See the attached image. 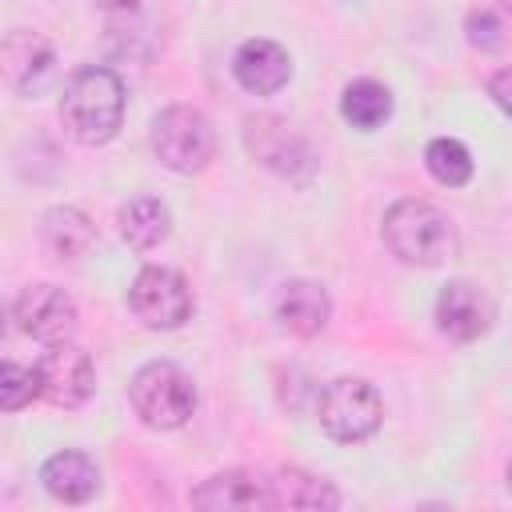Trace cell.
<instances>
[{
  "instance_id": "obj_13",
  "label": "cell",
  "mask_w": 512,
  "mask_h": 512,
  "mask_svg": "<svg viewBox=\"0 0 512 512\" xmlns=\"http://www.w3.org/2000/svg\"><path fill=\"white\" fill-rule=\"evenodd\" d=\"M232 76L240 80L244 92H252V96H272V92H280V88L288 84L292 60H288V52H284L276 40L256 36V40H244V44L236 48V56H232Z\"/></svg>"
},
{
  "instance_id": "obj_3",
  "label": "cell",
  "mask_w": 512,
  "mask_h": 512,
  "mask_svg": "<svg viewBox=\"0 0 512 512\" xmlns=\"http://www.w3.org/2000/svg\"><path fill=\"white\" fill-rule=\"evenodd\" d=\"M148 140H152V152L160 156V164L172 172H184V176L204 172L216 160V128L200 108H188V104L164 108L152 120Z\"/></svg>"
},
{
  "instance_id": "obj_21",
  "label": "cell",
  "mask_w": 512,
  "mask_h": 512,
  "mask_svg": "<svg viewBox=\"0 0 512 512\" xmlns=\"http://www.w3.org/2000/svg\"><path fill=\"white\" fill-rule=\"evenodd\" d=\"M32 396H40V372L36 368H20V364H4L0 368V408L16 412L24 408Z\"/></svg>"
},
{
  "instance_id": "obj_2",
  "label": "cell",
  "mask_w": 512,
  "mask_h": 512,
  "mask_svg": "<svg viewBox=\"0 0 512 512\" xmlns=\"http://www.w3.org/2000/svg\"><path fill=\"white\" fill-rule=\"evenodd\" d=\"M384 244L400 264L412 268H436L460 252L452 216L428 200H396L384 212Z\"/></svg>"
},
{
  "instance_id": "obj_11",
  "label": "cell",
  "mask_w": 512,
  "mask_h": 512,
  "mask_svg": "<svg viewBox=\"0 0 512 512\" xmlns=\"http://www.w3.org/2000/svg\"><path fill=\"white\" fill-rule=\"evenodd\" d=\"M244 136H248V152L280 176H300V172L312 168L308 144L296 132H288V124L276 120V116H252Z\"/></svg>"
},
{
  "instance_id": "obj_22",
  "label": "cell",
  "mask_w": 512,
  "mask_h": 512,
  "mask_svg": "<svg viewBox=\"0 0 512 512\" xmlns=\"http://www.w3.org/2000/svg\"><path fill=\"white\" fill-rule=\"evenodd\" d=\"M464 32H468V44L480 48V52H492V48L504 44V28H500V20H496L492 12H484V8H480V12H468Z\"/></svg>"
},
{
  "instance_id": "obj_20",
  "label": "cell",
  "mask_w": 512,
  "mask_h": 512,
  "mask_svg": "<svg viewBox=\"0 0 512 512\" xmlns=\"http://www.w3.org/2000/svg\"><path fill=\"white\" fill-rule=\"evenodd\" d=\"M424 164H428L432 180L444 184V188H460V184L472 180V152L452 136H436L424 148Z\"/></svg>"
},
{
  "instance_id": "obj_17",
  "label": "cell",
  "mask_w": 512,
  "mask_h": 512,
  "mask_svg": "<svg viewBox=\"0 0 512 512\" xmlns=\"http://www.w3.org/2000/svg\"><path fill=\"white\" fill-rule=\"evenodd\" d=\"M116 224H120V236H124L132 248H156V244L168 236L172 216H168V208H164L160 200H152V196H136V200L120 204Z\"/></svg>"
},
{
  "instance_id": "obj_4",
  "label": "cell",
  "mask_w": 512,
  "mask_h": 512,
  "mask_svg": "<svg viewBox=\"0 0 512 512\" xmlns=\"http://www.w3.org/2000/svg\"><path fill=\"white\" fill-rule=\"evenodd\" d=\"M128 400H132L136 416L148 428H160V432L180 428L196 412V388H192V380L176 364H168V360L144 364L132 376V384H128Z\"/></svg>"
},
{
  "instance_id": "obj_24",
  "label": "cell",
  "mask_w": 512,
  "mask_h": 512,
  "mask_svg": "<svg viewBox=\"0 0 512 512\" xmlns=\"http://www.w3.org/2000/svg\"><path fill=\"white\" fill-rule=\"evenodd\" d=\"M92 4H100V8H132L136 0H92Z\"/></svg>"
},
{
  "instance_id": "obj_14",
  "label": "cell",
  "mask_w": 512,
  "mask_h": 512,
  "mask_svg": "<svg viewBox=\"0 0 512 512\" xmlns=\"http://www.w3.org/2000/svg\"><path fill=\"white\" fill-rule=\"evenodd\" d=\"M196 508H212V512H232V508H276L272 496V480L256 476V472H216L212 480H204L192 492Z\"/></svg>"
},
{
  "instance_id": "obj_19",
  "label": "cell",
  "mask_w": 512,
  "mask_h": 512,
  "mask_svg": "<svg viewBox=\"0 0 512 512\" xmlns=\"http://www.w3.org/2000/svg\"><path fill=\"white\" fill-rule=\"evenodd\" d=\"M340 116L352 124V128H380L388 116H392V92L380 84V80H352L340 96Z\"/></svg>"
},
{
  "instance_id": "obj_16",
  "label": "cell",
  "mask_w": 512,
  "mask_h": 512,
  "mask_svg": "<svg viewBox=\"0 0 512 512\" xmlns=\"http://www.w3.org/2000/svg\"><path fill=\"white\" fill-rule=\"evenodd\" d=\"M96 244V224L80 208H52L40 220V248L52 260H80Z\"/></svg>"
},
{
  "instance_id": "obj_10",
  "label": "cell",
  "mask_w": 512,
  "mask_h": 512,
  "mask_svg": "<svg viewBox=\"0 0 512 512\" xmlns=\"http://www.w3.org/2000/svg\"><path fill=\"white\" fill-rule=\"evenodd\" d=\"M52 64H56V52L48 44V36L40 32H28V28H12L0 44V68H4V80L12 92L20 96H32L44 88V80L52 76Z\"/></svg>"
},
{
  "instance_id": "obj_6",
  "label": "cell",
  "mask_w": 512,
  "mask_h": 512,
  "mask_svg": "<svg viewBox=\"0 0 512 512\" xmlns=\"http://www.w3.org/2000/svg\"><path fill=\"white\" fill-rule=\"evenodd\" d=\"M128 308L144 328L172 332L192 316V288L172 268H140L128 288Z\"/></svg>"
},
{
  "instance_id": "obj_26",
  "label": "cell",
  "mask_w": 512,
  "mask_h": 512,
  "mask_svg": "<svg viewBox=\"0 0 512 512\" xmlns=\"http://www.w3.org/2000/svg\"><path fill=\"white\" fill-rule=\"evenodd\" d=\"M500 4H504V8H508V12H512V0H500Z\"/></svg>"
},
{
  "instance_id": "obj_7",
  "label": "cell",
  "mask_w": 512,
  "mask_h": 512,
  "mask_svg": "<svg viewBox=\"0 0 512 512\" xmlns=\"http://www.w3.org/2000/svg\"><path fill=\"white\" fill-rule=\"evenodd\" d=\"M12 316L20 324L24 336L40 340V344H68L72 332H76V304L64 288L56 284H32L16 296L12 304Z\"/></svg>"
},
{
  "instance_id": "obj_23",
  "label": "cell",
  "mask_w": 512,
  "mask_h": 512,
  "mask_svg": "<svg viewBox=\"0 0 512 512\" xmlns=\"http://www.w3.org/2000/svg\"><path fill=\"white\" fill-rule=\"evenodd\" d=\"M488 96L496 100V108L512 120V68H500L492 80H488Z\"/></svg>"
},
{
  "instance_id": "obj_5",
  "label": "cell",
  "mask_w": 512,
  "mask_h": 512,
  "mask_svg": "<svg viewBox=\"0 0 512 512\" xmlns=\"http://www.w3.org/2000/svg\"><path fill=\"white\" fill-rule=\"evenodd\" d=\"M316 416H320V428L340 440V444H356V440H368L380 420H384V404H380V392L360 380V376H336L332 384H324L320 400H316Z\"/></svg>"
},
{
  "instance_id": "obj_25",
  "label": "cell",
  "mask_w": 512,
  "mask_h": 512,
  "mask_svg": "<svg viewBox=\"0 0 512 512\" xmlns=\"http://www.w3.org/2000/svg\"><path fill=\"white\" fill-rule=\"evenodd\" d=\"M508 492H512V460H508Z\"/></svg>"
},
{
  "instance_id": "obj_12",
  "label": "cell",
  "mask_w": 512,
  "mask_h": 512,
  "mask_svg": "<svg viewBox=\"0 0 512 512\" xmlns=\"http://www.w3.org/2000/svg\"><path fill=\"white\" fill-rule=\"evenodd\" d=\"M272 316L284 332L292 336H316L328 328V316H332V300L324 292V284L316 280H284L276 288V300H272Z\"/></svg>"
},
{
  "instance_id": "obj_9",
  "label": "cell",
  "mask_w": 512,
  "mask_h": 512,
  "mask_svg": "<svg viewBox=\"0 0 512 512\" xmlns=\"http://www.w3.org/2000/svg\"><path fill=\"white\" fill-rule=\"evenodd\" d=\"M496 320L492 296L472 280H448L436 296V328L452 340H480Z\"/></svg>"
},
{
  "instance_id": "obj_15",
  "label": "cell",
  "mask_w": 512,
  "mask_h": 512,
  "mask_svg": "<svg viewBox=\"0 0 512 512\" xmlns=\"http://www.w3.org/2000/svg\"><path fill=\"white\" fill-rule=\"evenodd\" d=\"M40 480H44V492L60 504H84L100 492V468L84 452H72V448L48 456L40 468Z\"/></svg>"
},
{
  "instance_id": "obj_18",
  "label": "cell",
  "mask_w": 512,
  "mask_h": 512,
  "mask_svg": "<svg viewBox=\"0 0 512 512\" xmlns=\"http://www.w3.org/2000/svg\"><path fill=\"white\" fill-rule=\"evenodd\" d=\"M272 496H276V508H336L340 504L328 480L300 472V468H280L272 476Z\"/></svg>"
},
{
  "instance_id": "obj_1",
  "label": "cell",
  "mask_w": 512,
  "mask_h": 512,
  "mask_svg": "<svg viewBox=\"0 0 512 512\" xmlns=\"http://www.w3.org/2000/svg\"><path fill=\"white\" fill-rule=\"evenodd\" d=\"M124 120V84L112 68L84 64L64 80L60 124L76 144H108Z\"/></svg>"
},
{
  "instance_id": "obj_8",
  "label": "cell",
  "mask_w": 512,
  "mask_h": 512,
  "mask_svg": "<svg viewBox=\"0 0 512 512\" xmlns=\"http://www.w3.org/2000/svg\"><path fill=\"white\" fill-rule=\"evenodd\" d=\"M36 372H40V396L56 408H80L96 388L92 356L80 352L76 344H52L40 356Z\"/></svg>"
}]
</instances>
